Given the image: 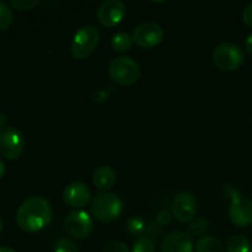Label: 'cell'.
<instances>
[{
    "label": "cell",
    "instance_id": "1",
    "mask_svg": "<svg viewBox=\"0 0 252 252\" xmlns=\"http://www.w3.org/2000/svg\"><path fill=\"white\" fill-rule=\"evenodd\" d=\"M53 217L52 204L43 197L33 196L25 199L16 212V223L26 233H36L51 223Z\"/></svg>",
    "mask_w": 252,
    "mask_h": 252
},
{
    "label": "cell",
    "instance_id": "2",
    "mask_svg": "<svg viewBox=\"0 0 252 252\" xmlns=\"http://www.w3.org/2000/svg\"><path fill=\"white\" fill-rule=\"evenodd\" d=\"M91 213L94 218L102 223H111L121 216L123 202L118 196L111 192H100L91 201Z\"/></svg>",
    "mask_w": 252,
    "mask_h": 252
},
{
    "label": "cell",
    "instance_id": "3",
    "mask_svg": "<svg viewBox=\"0 0 252 252\" xmlns=\"http://www.w3.org/2000/svg\"><path fill=\"white\" fill-rule=\"evenodd\" d=\"M108 75L120 85H132L139 79L140 66L129 57H117L108 65Z\"/></svg>",
    "mask_w": 252,
    "mask_h": 252
},
{
    "label": "cell",
    "instance_id": "4",
    "mask_svg": "<svg viewBox=\"0 0 252 252\" xmlns=\"http://www.w3.org/2000/svg\"><path fill=\"white\" fill-rule=\"evenodd\" d=\"M213 62L220 70L235 71L245 62V53L238 44L225 42L216 47L213 52Z\"/></svg>",
    "mask_w": 252,
    "mask_h": 252
},
{
    "label": "cell",
    "instance_id": "5",
    "mask_svg": "<svg viewBox=\"0 0 252 252\" xmlns=\"http://www.w3.org/2000/svg\"><path fill=\"white\" fill-rule=\"evenodd\" d=\"M100 42V32L95 26H83L75 32L70 51L75 58L85 59L91 56Z\"/></svg>",
    "mask_w": 252,
    "mask_h": 252
},
{
    "label": "cell",
    "instance_id": "6",
    "mask_svg": "<svg viewBox=\"0 0 252 252\" xmlns=\"http://www.w3.org/2000/svg\"><path fill=\"white\" fill-rule=\"evenodd\" d=\"M25 138L21 130L12 126L0 128V154L9 160L19 159L24 153Z\"/></svg>",
    "mask_w": 252,
    "mask_h": 252
},
{
    "label": "cell",
    "instance_id": "7",
    "mask_svg": "<svg viewBox=\"0 0 252 252\" xmlns=\"http://www.w3.org/2000/svg\"><path fill=\"white\" fill-rule=\"evenodd\" d=\"M231 203L229 207V218L235 226L246 228L252 224V201L243 197L236 189L230 192Z\"/></svg>",
    "mask_w": 252,
    "mask_h": 252
},
{
    "label": "cell",
    "instance_id": "8",
    "mask_svg": "<svg viewBox=\"0 0 252 252\" xmlns=\"http://www.w3.org/2000/svg\"><path fill=\"white\" fill-rule=\"evenodd\" d=\"M64 228L71 238L83 240L93 231L94 221L85 211H73L64 219Z\"/></svg>",
    "mask_w": 252,
    "mask_h": 252
},
{
    "label": "cell",
    "instance_id": "9",
    "mask_svg": "<svg viewBox=\"0 0 252 252\" xmlns=\"http://www.w3.org/2000/svg\"><path fill=\"white\" fill-rule=\"evenodd\" d=\"M132 37L137 46L142 48H154L164 39V30L157 22L147 21L135 27Z\"/></svg>",
    "mask_w": 252,
    "mask_h": 252
},
{
    "label": "cell",
    "instance_id": "10",
    "mask_svg": "<svg viewBox=\"0 0 252 252\" xmlns=\"http://www.w3.org/2000/svg\"><path fill=\"white\" fill-rule=\"evenodd\" d=\"M172 216L180 223H189L193 220L197 213V199L189 192H180L175 196L171 204Z\"/></svg>",
    "mask_w": 252,
    "mask_h": 252
},
{
    "label": "cell",
    "instance_id": "11",
    "mask_svg": "<svg viewBox=\"0 0 252 252\" xmlns=\"http://www.w3.org/2000/svg\"><path fill=\"white\" fill-rule=\"evenodd\" d=\"M96 15L103 26L115 27L126 16V6L120 0H106L98 6Z\"/></svg>",
    "mask_w": 252,
    "mask_h": 252
},
{
    "label": "cell",
    "instance_id": "12",
    "mask_svg": "<svg viewBox=\"0 0 252 252\" xmlns=\"http://www.w3.org/2000/svg\"><path fill=\"white\" fill-rule=\"evenodd\" d=\"M91 192L88 185L75 181L69 184L63 191V199L71 208H83L90 202Z\"/></svg>",
    "mask_w": 252,
    "mask_h": 252
},
{
    "label": "cell",
    "instance_id": "13",
    "mask_svg": "<svg viewBox=\"0 0 252 252\" xmlns=\"http://www.w3.org/2000/svg\"><path fill=\"white\" fill-rule=\"evenodd\" d=\"M162 252H194L192 238L185 231H174L162 241Z\"/></svg>",
    "mask_w": 252,
    "mask_h": 252
},
{
    "label": "cell",
    "instance_id": "14",
    "mask_svg": "<svg viewBox=\"0 0 252 252\" xmlns=\"http://www.w3.org/2000/svg\"><path fill=\"white\" fill-rule=\"evenodd\" d=\"M116 172L110 166H100L94 172L93 181L94 186L102 192H107V189H112L116 184Z\"/></svg>",
    "mask_w": 252,
    "mask_h": 252
},
{
    "label": "cell",
    "instance_id": "15",
    "mask_svg": "<svg viewBox=\"0 0 252 252\" xmlns=\"http://www.w3.org/2000/svg\"><path fill=\"white\" fill-rule=\"evenodd\" d=\"M196 252H224V246L216 236H202L196 244Z\"/></svg>",
    "mask_w": 252,
    "mask_h": 252
},
{
    "label": "cell",
    "instance_id": "16",
    "mask_svg": "<svg viewBox=\"0 0 252 252\" xmlns=\"http://www.w3.org/2000/svg\"><path fill=\"white\" fill-rule=\"evenodd\" d=\"M133 43H134L133 37L129 33H127V32H117L111 38V46L117 52L129 51L132 48Z\"/></svg>",
    "mask_w": 252,
    "mask_h": 252
},
{
    "label": "cell",
    "instance_id": "17",
    "mask_svg": "<svg viewBox=\"0 0 252 252\" xmlns=\"http://www.w3.org/2000/svg\"><path fill=\"white\" fill-rule=\"evenodd\" d=\"M226 250L228 252H250V241L241 234L230 236L226 241Z\"/></svg>",
    "mask_w": 252,
    "mask_h": 252
},
{
    "label": "cell",
    "instance_id": "18",
    "mask_svg": "<svg viewBox=\"0 0 252 252\" xmlns=\"http://www.w3.org/2000/svg\"><path fill=\"white\" fill-rule=\"evenodd\" d=\"M14 21V14L9 4L0 0V31L9 29Z\"/></svg>",
    "mask_w": 252,
    "mask_h": 252
},
{
    "label": "cell",
    "instance_id": "19",
    "mask_svg": "<svg viewBox=\"0 0 252 252\" xmlns=\"http://www.w3.org/2000/svg\"><path fill=\"white\" fill-rule=\"evenodd\" d=\"M126 229L133 236H139L144 233L145 223L140 217H130L126 223Z\"/></svg>",
    "mask_w": 252,
    "mask_h": 252
},
{
    "label": "cell",
    "instance_id": "20",
    "mask_svg": "<svg viewBox=\"0 0 252 252\" xmlns=\"http://www.w3.org/2000/svg\"><path fill=\"white\" fill-rule=\"evenodd\" d=\"M132 252H155V245L152 239L147 236H140L133 244Z\"/></svg>",
    "mask_w": 252,
    "mask_h": 252
},
{
    "label": "cell",
    "instance_id": "21",
    "mask_svg": "<svg viewBox=\"0 0 252 252\" xmlns=\"http://www.w3.org/2000/svg\"><path fill=\"white\" fill-rule=\"evenodd\" d=\"M208 230V221L203 218H198L189 226V235L191 236H202Z\"/></svg>",
    "mask_w": 252,
    "mask_h": 252
},
{
    "label": "cell",
    "instance_id": "22",
    "mask_svg": "<svg viewBox=\"0 0 252 252\" xmlns=\"http://www.w3.org/2000/svg\"><path fill=\"white\" fill-rule=\"evenodd\" d=\"M53 252H80L79 251L78 245H76L74 241H71L70 239L63 238L61 240H58L54 245V251Z\"/></svg>",
    "mask_w": 252,
    "mask_h": 252
},
{
    "label": "cell",
    "instance_id": "23",
    "mask_svg": "<svg viewBox=\"0 0 252 252\" xmlns=\"http://www.w3.org/2000/svg\"><path fill=\"white\" fill-rule=\"evenodd\" d=\"M38 4V0H11V1H10V5H11L12 7H15L16 10H20V11L30 10Z\"/></svg>",
    "mask_w": 252,
    "mask_h": 252
},
{
    "label": "cell",
    "instance_id": "24",
    "mask_svg": "<svg viewBox=\"0 0 252 252\" xmlns=\"http://www.w3.org/2000/svg\"><path fill=\"white\" fill-rule=\"evenodd\" d=\"M103 252H129V249L126 244L120 243V241H115L111 243L103 249Z\"/></svg>",
    "mask_w": 252,
    "mask_h": 252
},
{
    "label": "cell",
    "instance_id": "25",
    "mask_svg": "<svg viewBox=\"0 0 252 252\" xmlns=\"http://www.w3.org/2000/svg\"><path fill=\"white\" fill-rule=\"evenodd\" d=\"M157 221L159 225L161 226L166 225V224H169L170 221H171V214H170L167 211H165V209H162V211H160L159 213H158Z\"/></svg>",
    "mask_w": 252,
    "mask_h": 252
},
{
    "label": "cell",
    "instance_id": "26",
    "mask_svg": "<svg viewBox=\"0 0 252 252\" xmlns=\"http://www.w3.org/2000/svg\"><path fill=\"white\" fill-rule=\"evenodd\" d=\"M243 20L249 27L252 29V4H249L243 11Z\"/></svg>",
    "mask_w": 252,
    "mask_h": 252
},
{
    "label": "cell",
    "instance_id": "27",
    "mask_svg": "<svg viewBox=\"0 0 252 252\" xmlns=\"http://www.w3.org/2000/svg\"><path fill=\"white\" fill-rule=\"evenodd\" d=\"M245 49L246 52H248L250 56H252V34H250V36L246 38L245 41Z\"/></svg>",
    "mask_w": 252,
    "mask_h": 252
},
{
    "label": "cell",
    "instance_id": "28",
    "mask_svg": "<svg viewBox=\"0 0 252 252\" xmlns=\"http://www.w3.org/2000/svg\"><path fill=\"white\" fill-rule=\"evenodd\" d=\"M6 122H7V117L5 113L0 112V128L6 127Z\"/></svg>",
    "mask_w": 252,
    "mask_h": 252
},
{
    "label": "cell",
    "instance_id": "29",
    "mask_svg": "<svg viewBox=\"0 0 252 252\" xmlns=\"http://www.w3.org/2000/svg\"><path fill=\"white\" fill-rule=\"evenodd\" d=\"M5 175V165H4V161L1 160V158H0V180L4 177Z\"/></svg>",
    "mask_w": 252,
    "mask_h": 252
},
{
    "label": "cell",
    "instance_id": "30",
    "mask_svg": "<svg viewBox=\"0 0 252 252\" xmlns=\"http://www.w3.org/2000/svg\"><path fill=\"white\" fill-rule=\"evenodd\" d=\"M0 252H16V251L11 248H7V246H1V248H0Z\"/></svg>",
    "mask_w": 252,
    "mask_h": 252
},
{
    "label": "cell",
    "instance_id": "31",
    "mask_svg": "<svg viewBox=\"0 0 252 252\" xmlns=\"http://www.w3.org/2000/svg\"><path fill=\"white\" fill-rule=\"evenodd\" d=\"M2 229H4V220H2V218L0 217V233L2 231Z\"/></svg>",
    "mask_w": 252,
    "mask_h": 252
}]
</instances>
